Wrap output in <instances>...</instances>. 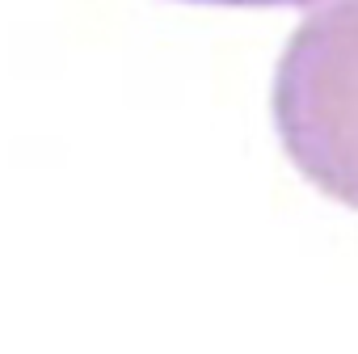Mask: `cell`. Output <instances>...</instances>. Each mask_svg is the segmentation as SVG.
Masks as SVG:
<instances>
[{"label":"cell","instance_id":"6da1fadb","mask_svg":"<svg viewBox=\"0 0 358 354\" xmlns=\"http://www.w3.org/2000/svg\"><path fill=\"white\" fill-rule=\"evenodd\" d=\"M274 127L295 169L358 207V0H324L274 76Z\"/></svg>","mask_w":358,"mask_h":354},{"label":"cell","instance_id":"7a4b0ae2","mask_svg":"<svg viewBox=\"0 0 358 354\" xmlns=\"http://www.w3.org/2000/svg\"><path fill=\"white\" fill-rule=\"evenodd\" d=\"M199 5H312V0H199Z\"/></svg>","mask_w":358,"mask_h":354}]
</instances>
